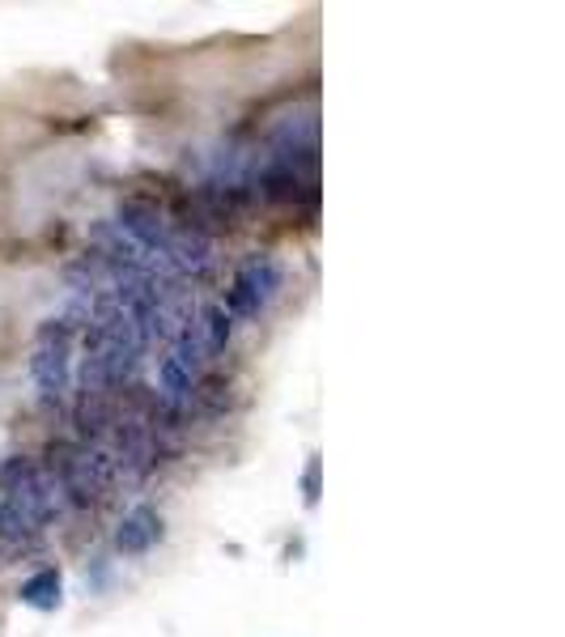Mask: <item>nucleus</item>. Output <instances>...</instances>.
<instances>
[{
	"label": "nucleus",
	"mask_w": 565,
	"mask_h": 637,
	"mask_svg": "<svg viewBox=\"0 0 565 637\" xmlns=\"http://www.w3.org/2000/svg\"><path fill=\"white\" fill-rule=\"evenodd\" d=\"M0 484H4V506L18 518H27L30 527H48L64 514V493L52 481V472L30 455H9L0 463Z\"/></svg>",
	"instance_id": "f257e3e1"
},
{
	"label": "nucleus",
	"mask_w": 565,
	"mask_h": 637,
	"mask_svg": "<svg viewBox=\"0 0 565 637\" xmlns=\"http://www.w3.org/2000/svg\"><path fill=\"white\" fill-rule=\"evenodd\" d=\"M73 336L78 328L64 315H55L39 328V340H34L30 374L39 387V400L48 408H64L69 391H73Z\"/></svg>",
	"instance_id": "f03ea898"
},
{
	"label": "nucleus",
	"mask_w": 565,
	"mask_h": 637,
	"mask_svg": "<svg viewBox=\"0 0 565 637\" xmlns=\"http://www.w3.org/2000/svg\"><path fill=\"white\" fill-rule=\"evenodd\" d=\"M281 264L273 259L268 251H256L247 255L243 264H238V273H234V285L230 294H226V315L230 319H259L268 302L281 294Z\"/></svg>",
	"instance_id": "7ed1b4c3"
},
{
	"label": "nucleus",
	"mask_w": 565,
	"mask_h": 637,
	"mask_svg": "<svg viewBox=\"0 0 565 637\" xmlns=\"http://www.w3.org/2000/svg\"><path fill=\"white\" fill-rule=\"evenodd\" d=\"M48 472H52V481L60 484V493H64V506H94L103 493L94 489V481H90V472H85V455H81V446H73V442H55L52 451H48Z\"/></svg>",
	"instance_id": "20e7f679"
},
{
	"label": "nucleus",
	"mask_w": 565,
	"mask_h": 637,
	"mask_svg": "<svg viewBox=\"0 0 565 637\" xmlns=\"http://www.w3.org/2000/svg\"><path fill=\"white\" fill-rule=\"evenodd\" d=\"M166 268L175 277H201L213 268V238L201 229H175L171 234V247H166Z\"/></svg>",
	"instance_id": "39448f33"
},
{
	"label": "nucleus",
	"mask_w": 565,
	"mask_h": 637,
	"mask_svg": "<svg viewBox=\"0 0 565 637\" xmlns=\"http://www.w3.org/2000/svg\"><path fill=\"white\" fill-rule=\"evenodd\" d=\"M162 540V514L154 506H132L115 527V548L124 557H145Z\"/></svg>",
	"instance_id": "423d86ee"
},
{
	"label": "nucleus",
	"mask_w": 565,
	"mask_h": 637,
	"mask_svg": "<svg viewBox=\"0 0 565 637\" xmlns=\"http://www.w3.org/2000/svg\"><path fill=\"white\" fill-rule=\"evenodd\" d=\"M196 331H201L205 357H222L226 349H230V340H234V319L226 315V306H222V302H208L205 310H201V323H196Z\"/></svg>",
	"instance_id": "0eeeda50"
},
{
	"label": "nucleus",
	"mask_w": 565,
	"mask_h": 637,
	"mask_svg": "<svg viewBox=\"0 0 565 637\" xmlns=\"http://www.w3.org/2000/svg\"><path fill=\"white\" fill-rule=\"evenodd\" d=\"M60 590H64V578H60V569L55 565H43L39 574H30L27 583H22V604L27 608H39V612H52L60 604Z\"/></svg>",
	"instance_id": "6e6552de"
},
{
	"label": "nucleus",
	"mask_w": 565,
	"mask_h": 637,
	"mask_svg": "<svg viewBox=\"0 0 565 637\" xmlns=\"http://www.w3.org/2000/svg\"><path fill=\"white\" fill-rule=\"evenodd\" d=\"M34 527H30L27 518H18L13 510L4 506V497H0V544H27Z\"/></svg>",
	"instance_id": "1a4fd4ad"
},
{
	"label": "nucleus",
	"mask_w": 565,
	"mask_h": 637,
	"mask_svg": "<svg viewBox=\"0 0 565 637\" xmlns=\"http://www.w3.org/2000/svg\"><path fill=\"white\" fill-rule=\"evenodd\" d=\"M302 489H307V506L319 502V455H310L307 472H302Z\"/></svg>",
	"instance_id": "9d476101"
}]
</instances>
